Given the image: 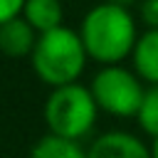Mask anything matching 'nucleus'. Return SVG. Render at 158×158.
Instances as JSON below:
<instances>
[{"mask_svg":"<svg viewBox=\"0 0 158 158\" xmlns=\"http://www.w3.org/2000/svg\"><path fill=\"white\" fill-rule=\"evenodd\" d=\"M89 89L99 104V111L111 114L116 118H136L146 94L143 79L133 69H126L121 64L101 67L91 77Z\"/></svg>","mask_w":158,"mask_h":158,"instance_id":"4","label":"nucleus"},{"mask_svg":"<svg viewBox=\"0 0 158 158\" xmlns=\"http://www.w3.org/2000/svg\"><path fill=\"white\" fill-rule=\"evenodd\" d=\"M138 15L148 30H158V0H141Z\"/></svg>","mask_w":158,"mask_h":158,"instance_id":"11","label":"nucleus"},{"mask_svg":"<svg viewBox=\"0 0 158 158\" xmlns=\"http://www.w3.org/2000/svg\"><path fill=\"white\" fill-rule=\"evenodd\" d=\"M37 37H40V32L22 15L12 17L0 25V54H5L10 59H22V57L30 59V54L37 44Z\"/></svg>","mask_w":158,"mask_h":158,"instance_id":"6","label":"nucleus"},{"mask_svg":"<svg viewBox=\"0 0 158 158\" xmlns=\"http://www.w3.org/2000/svg\"><path fill=\"white\" fill-rule=\"evenodd\" d=\"M151 151H153V158H158V138L153 141V146H151Z\"/></svg>","mask_w":158,"mask_h":158,"instance_id":"14","label":"nucleus"},{"mask_svg":"<svg viewBox=\"0 0 158 158\" xmlns=\"http://www.w3.org/2000/svg\"><path fill=\"white\" fill-rule=\"evenodd\" d=\"M99 116V104L89 86H81L79 81L64 84L49 91L44 101V121L49 133L81 141L91 133Z\"/></svg>","mask_w":158,"mask_h":158,"instance_id":"3","label":"nucleus"},{"mask_svg":"<svg viewBox=\"0 0 158 158\" xmlns=\"http://www.w3.org/2000/svg\"><path fill=\"white\" fill-rule=\"evenodd\" d=\"M136 121H138V128L146 136H151L153 141L158 138V84L146 86V94H143V101L138 106Z\"/></svg>","mask_w":158,"mask_h":158,"instance_id":"10","label":"nucleus"},{"mask_svg":"<svg viewBox=\"0 0 158 158\" xmlns=\"http://www.w3.org/2000/svg\"><path fill=\"white\" fill-rule=\"evenodd\" d=\"M30 158H89V153L81 148L79 141L47 133L32 146Z\"/></svg>","mask_w":158,"mask_h":158,"instance_id":"9","label":"nucleus"},{"mask_svg":"<svg viewBox=\"0 0 158 158\" xmlns=\"http://www.w3.org/2000/svg\"><path fill=\"white\" fill-rule=\"evenodd\" d=\"M22 17L42 35L64 25V7L62 0H27L22 7Z\"/></svg>","mask_w":158,"mask_h":158,"instance_id":"8","label":"nucleus"},{"mask_svg":"<svg viewBox=\"0 0 158 158\" xmlns=\"http://www.w3.org/2000/svg\"><path fill=\"white\" fill-rule=\"evenodd\" d=\"M131 67L143 84H158V30H146L131 52Z\"/></svg>","mask_w":158,"mask_h":158,"instance_id":"7","label":"nucleus"},{"mask_svg":"<svg viewBox=\"0 0 158 158\" xmlns=\"http://www.w3.org/2000/svg\"><path fill=\"white\" fill-rule=\"evenodd\" d=\"M89 158H153V151L128 131L101 133L89 148Z\"/></svg>","mask_w":158,"mask_h":158,"instance_id":"5","label":"nucleus"},{"mask_svg":"<svg viewBox=\"0 0 158 158\" xmlns=\"http://www.w3.org/2000/svg\"><path fill=\"white\" fill-rule=\"evenodd\" d=\"M86 62H89V54L81 42V35L67 25L42 32L30 54L32 72L37 74V79H42L52 89L79 81Z\"/></svg>","mask_w":158,"mask_h":158,"instance_id":"2","label":"nucleus"},{"mask_svg":"<svg viewBox=\"0 0 158 158\" xmlns=\"http://www.w3.org/2000/svg\"><path fill=\"white\" fill-rule=\"evenodd\" d=\"M104 2H114V5H121V7H131V5L138 2V0H104Z\"/></svg>","mask_w":158,"mask_h":158,"instance_id":"13","label":"nucleus"},{"mask_svg":"<svg viewBox=\"0 0 158 158\" xmlns=\"http://www.w3.org/2000/svg\"><path fill=\"white\" fill-rule=\"evenodd\" d=\"M79 35L89 59L106 67V64H121V59L131 57L138 42V25L131 7L99 2L84 15Z\"/></svg>","mask_w":158,"mask_h":158,"instance_id":"1","label":"nucleus"},{"mask_svg":"<svg viewBox=\"0 0 158 158\" xmlns=\"http://www.w3.org/2000/svg\"><path fill=\"white\" fill-rule=\"evenodd\" d=\"M25 2L27 0H0V25L12 20V17H20Z\"/></svg>","mask_w":158,"mask_h":158,"instance_id":"12","label":"nucleus"}]
</instances>
